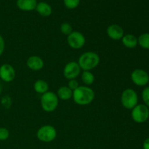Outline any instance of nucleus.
I'll list each match as a JSON object with an SVG mask.
<instances>
[{"mask_svg":"<svg viewBox=\"0 0 149 149\" xmlns=\"http://www.w3.org/2000/svg\"><path fill=\"white\" fill-rule=\"evenodd\" d=\"M72 98L79 106H87L94 100L95 93L93 90L87 86H79L73 91Z\"/></svg>","mask_w":149,"mask_h":149,"instance_id":"f257e3e1","label":"nucleus"},{"mask_svg":"<svg viewBox=\"0 0 149 149\" xmlns=\"http://www.w3.org/2000/svg\"><path fill=\"white\" fill-rule=\"evenodd\" d=\"M78 64L83 71H91L98 65L100 63V57L96 52H86L79 57Z\"/></svg>","mask_w":149,"mask_h":149,"instance_id":"f03ea898","label":"nucleus"},{"mask_svg":"<svg viewBox=\"0 0 149 149\" xmlns=\"http://www.w3.org/2000/svg\"><path fill=\"white\" fill-rule=\"evenodd\" d=\"M41 106L45 112L54 111L58 106V97L53 92L47 91L41 97Z\"/></svg>","mask_w":149,"mask_h":149,"instance_id":"7ed1b4c3","label":"nucleus"},{"mask_svg":"<svg viewBox=\"0 0 149 149\" xmlns=\"http://www.w3.org/2000/svg\"><path fill=\"white\" fill-rule=\"evenodd\" d=\"M121 103L127 109H132L138 105V96L136 92L130 88L126 89L121 95Z\"/></svg>","mask_w":149,"mask_h":149,"instance_id":"20e7f679","label":"nucleus"},{"mask_svg":"<svg viewBox=\"0 0 149 149\" xmlns=\"http://www.w3.org/2000/svg\"><path fill=\"white\" fill-rule=\"evenodd\" d=\"M36 137L42 142H52L56 138L57 131L52 125H44L37 130Z\"/></svg>","mask_w":149,"mask_h":149,"instance_id":"39448f33","label":"nucleus"},{"mask_svg":"<svg viewBox=\"0 0 149 149\" xmlns=\"http://www.w3.org/2000/svg\"><path fill=\"white\" fill-rule=\"evenodd\" d=\"M131 116L134 122L136 123H144L149 118L148 107L145 104H138L132 109Z\"/></svg>","mask_w":149,"mask_h":149,"instance_id":"423d86ee","label":"nucleus"},{"mask_svg":"<svg viewBox=\"0 0 149 149\" xmlns=\"http://www.w3.org/2000/svg\"><path fill=\"white\" fill-rule=\"evenodd\" d=\"M67 42L70 47L74 49H79L84 46L86 43V39L81 32L73 31L67 37Z\"/></svg>","mask_w":149,"mask_h":149,"instance_id":"0eeeda50","label":"nucleus"},{"mask_svg":"<svg viewBox=\"0 0 149 149\" xmlns=\"http://www.w3.org/2000/svg\"><path fill=\"white\" fill-rule=\"evenodd\" d=\"M81 72V68L78 63L71 61L65 65L63 69V75L68 80L76 79Z\"/></svg>","mask_w":149,"mask_h":149,"instance_id":"6e6552de","label":"nucleus"},{"mask_svg":"<svg viewBox=\"0 0 149 149\" xmlns=\"http://www.w3.org/2000/svg\"><path fill=\"white\" fill-rule=\"evenodd\" d=\"M149 75L148 73L143 69L134 70L131 74V80L135 85L143 87L146 86L148 83Z\"/></svg>","mask_w":149,"mask_h":149,"instance_id":"1a4fd4ad","label":"nucleus"},{"mask_svg":"<svg viewBox=\"0 0 149 149\" xmlns=\"http://www.w3.org/2000/svg\"><path fill=\"white\" fill-rule=\"evenodd\" d=\"M15 78V70L13 65L4 63L0 66V79L4 82H11Z\"/></svg>","mask_w":149,"mask_h":149,"instance_id":"9d476101","label":"nucleus"},{"mask_svg":"<svg viewBox=\"0 0 149 149\" xmlns=\"http://www.w3.org/2000/svg\"><path fill=\"white\" fill-rule=\"evenodd\" d=\"M106 33L110 39L116 41L122 39L125 35L123 29L117 24L110 25L106 29Z\"/></svg>","mask_w":149,"mask_h":149,"instance_id":"9b49d317","label":"nucleus"},{"mask_svg":"<svg viewBox=\"0 0 149 149\" xmlns=\"http://www.w3.org/2000/svg\"><path fill=\"white\" fill-rule=\"evenodd\" d=\"M26 64H27V66L33 71H40L43 68L44 65H45L43 60L37 55H32L29 57L28 58Z\"/></svg>","mask_w":149,"mask_h":149,"instance_id":"f8f14e48","label":"nucleus"},{"mask_svg":"<svg viewBox=\"0 0 149 149\" xmlns=\"http://www.w3.org/2000/svg\"><path fill=\"white\" fill-rule=\"evenodd\" d=\"M17 7L22 11L29 12L35 10L36 7V0H17Z\"/></svg>","mask_w":149,"mask_h":149,"instance_id":"ddd939ff","label":"nucleus"},{"mask_svg":"<svg viewBox=\"0 0 149 149\" xmlns=\"http://www.w3.org/2000/svg\"><path fill=\"white\" fill-rule=\"evenodd\" d=\"M122 44L124 46L129 49H133L136 47L138 45V38L133 34L127 33V34L124 35L122 39Z\"/></svg>","mask_w":149,"mask_h":149,"instance_id":"4468645a","label":"nucleus"},{"mask_svg":"<svg viewBox=\"0 0 149 149\" xmlns=\"http://www.w3.org/2000/svg\"><path fill=\"white\" fill-rule=\"evenodd\" d=\"M36 10L37 13L43 17H49L52 13L51 6L46 2H39L36 4Z\"/></svg>","mask_w":149,"mask_h":149,"instance_id":"2eb2a0df","label":"nucleus"},{"mask_svg":"<svg viewBox=\"0 0 149 149\" xmlns=\"http://www.w3.org/2000/svg\"><path fill=\"white\" fill-rule=\"evenodd\" d=\"M57 96L58 99L62 100H68L72 98L73 91L68 87V86H63L61 87L58 90Z\"/></svg>","mask_w":149,"mask_h":149,"instance_id":"dca6fc26","label":"nucleus"},{"mask_svg":"<svg viewBox=\"0 0 149 149\" xmlns=\"http://www.w3.org/2000/svg\"><path fill=\"white\" fill-rule=\"evenodd\" d=\"M33 89L37 93L43 95L44 93L48 91L49 85H48L47 82L45 80L38 79L35 81L34 84H33Z\"/></svg>","mask_w":149,"mask_h":149,"instance_id":"f3484780","label":"nucleus"},{"mask_svg":"<svg viewBox=\"0 0 149 149\" xmlns=\"http://www.w3.org/2000/svg\"><path fill=\"white\" fill-rule=\"evenodd\" d=\"M81 80L86 85H91L95 81V77L90 71H84L81 74Z\"/></svg>","mask_w":149,"mask_h":149,"instance_id":"a211bd4d","label":"nucleus"},{"mask_svg":"<svg viewBox=\"0 0 149 149\" xmlns=\"http://www.w3.org/2000/svg\"><path fill=\"white\" fill-rule=\"evenodd\" d=\"M138 43L143 49H149V33L141 34L138 39Z\"/></svg>","mask_w":149,"mask_h":149,"instance_id":"6ab92c4d","label":"nucleus"},{"mask_svg":"<svg viewBox=\"0 0 149 149\" xmlns=\"http://www.w3.org/2000/svg\"><path fill=\"white\" fill-rule=\"evenodd\" d=\"M61 31L63 34L66 35V36H68L70 33H71L73 32V29L72 26L68 23H63L61 25Z\"/></svg>","mask_w":149,"mask_h":149,"instance_id":"aec40b11","label":"nucleus"},{"mask_svg":"<svg viewBox=\"0 0 149 149\" xmlns=\"http://www.w3.org/2000/svg\"><path fill=\"white\" fill-rule=\"evenodd\" d=\"M63 2L66 8L73 10L79 5L80 0H63Z\"/></svg>","mask_w":149,"mask_h":149,"instance_id":"412c9836","label":"nucleus"},{"mask_svg":"<svg viewBox=\"0 0 149 149\" xmlns=\"http://www.w3.org/2000/svg\"><path fill=\"white\" fill-rule=\"evenodd\" d=\"M1 104L4 109H9L10 107H11V105H12L11 97H10L9 95L3 96L1 99Z\"/></svg>","mask_w":149,"mask_h":149,"instance_id":"4be33fe9","label":"nucleus"},{"mask_svg":"<svg viewBox=\"0 0 149 149\" xmlns=\"http://www.w3.org/2000/svg\"><path fill=\"white\" fill-rule=\"evenodd\" d=\"M10 137V131L6 127H0V141H7Z\"/></svg>","mask_w":149,"mask_h":149,"instance_id":"5701e85b","label":"nucleus"},{"mask_svg":"<svg viewBox=\"0 0 149 149\" xmlns=\"http://www.w3.org/2000/svg\"><path fill=\"white\" fill-rule=\"evenodd\" d=\"M142 98L144 103L149 108V87H146L142 92Z\"/></svg>","mask_w":149,"mask_h":149,"instance_id":"b1692460","label":"nucleus"},{"mask_svg":"<svg viewBox=\"0 0 149 149\" xmlns=\"http://www.w3.org/2000/svg\"><path fill=\"white\" fill-rule=\"evenodd\" d=\"M68 87H69L72 91H74V90H75L76 89H77L79 87V82L77 81V80L71 79L68 81Z\"/></svg>","mask_w":149,"mask_h":149,"instance_id":"393cba45","label":"nucleus"},{"mask_svg":"<svg viewBox=\"0 0 149 149\" xmlns=\"http://www.w3.org/2000/svg\"><path fill=\"white\" fill-rule=\"evenodd\" d=\"M4 49H5V42L2 36L0 34V56L3 54Z\"/></svg>","mask_w":149,"mask_h":149,"instance_id":"a878e982","label":"nucleus"},{"mask_svg":"<svg viewBox=\"0 0 149 149\" xmlns=\"http://www.w3.org/2000/svg\"><path fill=\"white\" fill-rule=\"evenodd\" d=\"M143 148L149 149V138H146V139L144 141L143 144Z\"/></svg>","mask_w":149,"mask_h":149,"instance_id":"bb28decb","label":"nucleus"},{"mask_svg":"<svg viewBox=\"0 0 149 149\" xmlns=\"http://www.w3.org/2000/svg\"><path fill=\"white\" fill-rule=\"evenodd\" d=\"M1 87H0V95H1Z\"/></svg>","mask_w":149,"mask_h":149,"instance_id":"cd10ccee","label":"nucleus"},{"mask_svg":"<svg viewBox=\"0 0 149 149\" xmlns=\"http://www.w3.org/2000/svg\"><path fill=\"white\" fill-rule=\"evenodd\" d=\"M148 84H149V77H148Z\"/></svg>","mask_w":149,"mask_h":149,"instance_id":"c85d7f7f","label":"nucleus"}]
</instances>
